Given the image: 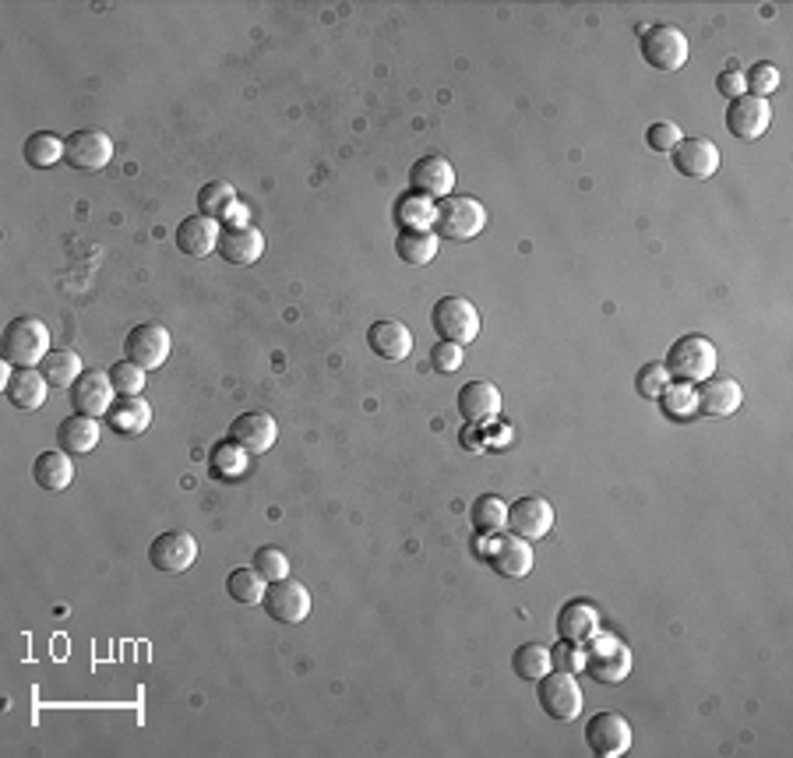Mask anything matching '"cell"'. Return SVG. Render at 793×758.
<instances>
[{"label": "cell", "mask_w": 793, "mask_h": 758, "mask_svg": "<svg viewBox=\"0 0 793 758\" xmlns=\"http://www.w3.org/2000/svg\"><path fill=\"white\" fill-rule=\"evenodd\" d=\"M0 350H4V363H11V368H36L50 353V328L39 318H28V314L14 318L4 325Z\"/></svg>", "instance_id": "6da1fadb"}, {"label": "cell", "mask_w": 793, "mask_h": 758, "mask_svg": "<svg viewBox=\"0 0 793 758\" xmlns=\"http://www.w3.org/2000/svg\"><path fill=\"white\" fill-rule=\"evenodd\" d=\"M663 368L670 371V377H677V382L702 385L712 377V371H716V346H712L705 336H685L670 346Z\"/></svg>", "instance_id": "7a4b0ae2"}, {"label": "cell", "mask_w": 793, "mask_h": 758, "mask_svg": "<svg viewBox=\"0 0 793 758\" xmlns=\"http://www.w3.org/2000/svg\"><path fill=\"white\" fill-rule=\"evenodd\" d=\"M585 645V670H590L593 681L599 685H621L631 674V650L614 635H596Z\"/></svg>", "instance_id": "3957f363"}, {"label": "cell", "mask_w": 793, "mask_h": 758, "mask_svg": "<svg viewBox=\"0 0 793 758\" xmlns=\"http://www.w3.org/2000/svg\"><path fill=\"white\" fill-rule=\"evenodd\" d=\"M434 226L441 236H448V241H473V236H480L487 226V209L469 195H448L438 205Z\"/></svg>", "instance_id": "277c9868"}, {"label": "cell", "mask_w": 793, "mask_h": 758, "mask_svg": "<svg viewBox=\"0 0 793 758\" xmlns=\"http://www.w3.org/2000/svg\"><path fill=\"white\" fill-rule=\"evenodd\" d=\"M431 328L441 336V342L466 346L480 336V311L466 296H441L431 311Z\"/></svg>", "instance_id": "5b68a950"}, {"label": "cell", "mask_w": 793, "mask_h": 758, "mask_svg": "<svg viewBox=\"0 0 793 758\" xmlns=\"http://www.w3.org/2000/svg\"><path fill=\"white\" fill-rule=\"evenodd\" d=\"M536 699H539V709H544L550 720L571 723L582 713V688L575 681V674H568V670H550L547 677H539Z\"/></svg>", "instance_id": "8992f818"}, {"label": "cell", "mask_w": 793, "mask_h": 758, "mask_svg": "<svg viewBox=\"0 0 793 758\" xmlns=\"http://www.w3.org/2000/svg\"><path fill=\"white\" fill-rule=\"evenodd\" d=\"M170 353H173V336H170V328L159 322L135 325L124 339V360L138 363L141 371L163 368Z\"/></svg>", "instance_id": "52a82bcc"}, {"label": "cell", "mask_w": 793, "mask_h": 758, "mask_svg": "<svg viewBox=\"0 0 793 758\" xmlns=\"http://www.w3.org/2000/svg\"><path fill=\"white\" fill-rule=\"evenodd\" d=\"M642 60L653 71L674 74L688 65V36L674 25H656L642 36Z\"/></svg>", "instance_id": "ba28073f"}, {"label": "cell", "mask_w": 793, "mask_h": 758, "mask_svg": "<svg viewBox=\"0 0 793 758\" xmlns=\"http://www.w3.org/2000/svg\"><path fill=\"white\" fill-rule=\"evenodd\" d=\"M311 607H314V599H311L304 582H296V579L268 582L265 610H268V618H272V621H279V625H300V621H307Z\"/></svg>", "instance_id": "9c48e42d"}, {"label": "cell", "mask_w": 793, "mask_h": 758, "mask_svg": "<svg viewBox=\"0 0 793 758\" xmlns=\"http://www.w3.org/2000/svg\"><path fill=\"white\" fill-rule=\"evenodd\" d=\"M109 160H114V138L100 128H89V131H74L63 138V163L71 170H103Z\"/></svg>", "instance_id": "30bf717a"}, {"label": "cell", "mask_w": 793, "mask_h": 758, "mask_svg": "<svg viewBox=\"0 0 793 758\" xmlns=\"http://www.w3.org/2000/svg\"><path fill=\"white\" fill-rule=\"evenodd\" d=\"M195 558H198V540L184 529L159 533L149 547V561H152L155 572H163V575L187 572V568L195 564Z\"/></svg>", "instance_id": "8fae6325"}, {"label": "cell", "mask_w": 793, "mask_h": 758, "mask_svg": "<svg viewBox=\"0 0 793 758\" xmlns=\"http://www.w3.org/2000/svg\"><path fill=\"white\" fill-rule=\"evenodd\" d=\"M585 745L599 758H621L631 748V726L621 713H596L585 723Z\"/></svg>", "instance_id": "7c38bea8"}, {"label": "cell", "mask_w": 793, "mask_h": 758, "mask_svg": "<svg viewBox=\"0 0 793 758\" xmlns=\"http://www.w3.org/2000/svg\"><path fill=\"white\" fill-rule=\"evenodd\" d=\"M769 124H772V106L769 100H758V96H737V100H730L726 106V131L734 135V138H744V141H755L769 131Z\"/></svg>", "instance_id": "4fadbf2b"}, {"label": "cell", "mask_w": 793, "mask_h": 758, "mask_svg": "<svg viewBox=\"0 0 793 758\" xmlns=\"http://www.w3.org/2000/svg\"><path fill=\"white\" fill-rule=\"evenodd\" d=\"M508 529L522 540H539V536H547L550 526H553V504L539 494H526L512 501V509H508Z\"/></svg>", "instance_id": "5bb4252c"}, {"label": "cell", "mask_w": 793, "mask_h": 758, "mask_svg": "<svg viewBox=\"0 0 793 758\" xmlns=\"http://www.w3.org/2000/svg\"><path fill=\"white\" fill-rule=\"evenodd\" d=\"M670 163L680 177H691V180H709L712 173L720 170V149L712 145L709 138H680L674 152H670Z\"/></svg>", "instance_id": "9a60e30c"}, {"label": "cell", "mask_w": 793, "mask_h": 758, "mask_svg": "<svg viewBox=\"0 0 793 758\" xmlns=\"http://www.w3.org/2000/svg\"><path fill=\"white\" fill-rule=\"evenodd\" d=\"M117 388L109 382V371H85L71 385V406L85 417H106L114 409Z\"/></svg>", "instance_id": "2e32d148"}, {"label": "cell", "mask_w": 793, "mask_h": 758, "mask_svg": "<svg viewBox=\"0 0 793 758\" xmlns=\"http://www.w3.org/2000/svg\"><path fill=\"white\" fill-rule=\"evenodd\" d=\"M409 184L417 195L427 198H448L455 191V166L444 155H420L409 170Z\"/></svg>", "instance_id": "e0dca14e"}, {"label": "cell", "mask_w": 793, "mask_h": 758, "mask_svg": "<svg viewBox=\"0 0 793 758\" xmlns=\"http://www.w3.org/2000/svg\"><path fill=\"white\" fill-rule=\"evenodd\" d=\"M276 438H279V423L268 413H261V409L258 413H241L230 423V441L247 455H265L276 445Z\"/></svg>", "instance_id": "ac0fdd59"}, {"label": "cell", "mask_w": 793, "mask_h": 758, "mask_svg": "<svg viewBox=\"0 0 793 758\" xmlns=\"http://www.w3.org/2000/svg\"><path fill=\"white\" fill-rule=\"evenodd\" d=\"M46 392H50V382L43 377V371H36V368L4 371V396L14 409L36 413V409H43V403H46Z\"/></svg>", "instance_id": "d6986e66"}, {"label": "cell", "mask_w": 793, "mask_h": 758, "mask_svg": "<svg viewBox=\"0 0 793 758\" xmlns=\"http://www.w3.org/2000/svg\"><path fill=\"white\" fill-rule=\"evenodd\" d=\"M744 403V392L734 377H709L695 388V409L705 417H734Z\"/></svg>", "instance_id": "ffe728a7"}, {"label": "cell", "mask_w": 793, "mask_h": 758, "mask_svg": "<svg viewBox=\"0 0 793 758\" xmlns=\"http://www.w3.org/2000/svg\"><path fill=\"white\" fill-rule=\"evenodd\" d=\"M487 561L490 568L501 575V579H526L533 572V547L529 540H522V536H501V540L487 550Z\"/></svg>", "instance_id": "44dd1931"}, {"label": "cell", "mask_w": 793, "mask_h": 758, "mask_svg": "<svg viewBox=\"0 0 793 758\" xmlns=\"http://www.w3.org/2000/svg\"><path fill=\"white\" fill-rule=\"evenodd\" d=\"M219 219H209V215H187L180 219V226L177 233H173V241H177V247L184 250L187 258H205V255H212V250L219 247Z\"/></svg>", "instance_id": "7402d4cb"}, {"label": "cell", "mask_w": 793, "mask_h": 758, "mask_svg": "<svg viewBox=\"0 0 793 758\" xmlns=\"http://www.w3.org/2000/svg\"><path fill=\"white\" fill-rule=\"evenodd\" d=\"M215 250L222 255V261H230V265H254L265 250V236L254 226H230V230H222Z\"/></svg>", "instance_id": "603a6c76"}, {"label": "cell", "mask_w": 793, "mask_h": 758, "mask_svg": "<svg viewBox=\"0 0 793 758\" xmlns=\"http://www.w3.org/2000/svg\"><path fill=\"white\" fill-rule=\"evenodd\" d=\"M368 346L381 360H406L412 353V331L403 322H392V318L374 322L368 331Z\"/></svg>", "instance_id": "cb8c5ba5"}, {"label": "cell", "mask_w": 793, "mask_h": 758, "mask_svg": "<svg viewBox=\"0 0 793 758\" xmlns=\"http://www.w3.org/2000/svg\"><path fill=\"white\" fill-rule=\"evenodd\" d=\"M501 409V392L494 382H469L458 392V413L469 423H487L494 420Z\"/></svg>", "instance_id": "d4e9b609"}, {"label": "cell", "mask_w": 793, "mask_h": 758, "mask_svg": "<svg viewBox=\"0 0 793 758\" xmlns=\"http://www.w3.org/2000/svg\"><path fill=\"white\" fill-rule=\"evenodd\" d=\"M32 480H36L39 491L46 494H60L68 491L74 480V466L68 459V452H39L36 463H32Z\"/></svg>", "instance_id": "484cf974"}, {"label": "cell", "mask_w": 793, "mask_h": 758, "mask_svg": "<svg viewBox=\"0 0 793 758\" xmlns=\"http://www.w3.org/2000/svg\"><path fill=\"white\" fill-rule=\"evenodd\" d=\"M106 423L114 428V434L120 438H138L149 431L152 423V406L141 396H120L114 403V409L106 413Z\"/></svg>", "instance_id": "4316f807"}, {"label": "cell", "mask_w": 793, "mask_h": 758, "mask_svg": "<svg viewBox=\"0 0 793 758\" xmlns=\"http://www.w3.org/2000/svg\"><path fill=\"white\" fill-rule=\"evenodd\" d=\"M599 631V610L585 599H575V604H564L558 614V635L564 642H590Z\"/></svg>", "instance_id": "83f0119b"}, {"label": "cell", "mask_w": 793, "mask_h": 758, "mask_svg": "<svg viewBox=\"0 0 793 758\" xmlns=\"http://www.w3.org/2000/svg\"><path fill=\"white\" fill-rule=\"evenodd\" d=\"M57 445L68 455H89L95 445H100V423H95V417H85V413H74L68 420H60Z\"/></svg>", "instance_id": "f1b7e54d"}, {"label": "cell", "mask_w": 793, "mask_h": 758, "mask_svg": "<svg viewBox=\"0 0 793 758\" xmlns=\"http://www.w3.org/2000/svg\"><path fill=\"white\" fill-rule=\"evenodd\" d=\"M395 255L412 268L431 265L438 258V236L431 230H403L399 241H395Z\"/></svg>", "instance_id": "f546056e"}, {"label": "cell", "mask_w": 793, "mask_h": 758, "mask_svg": "<svg viewBox=\"0 0 793 758\" xmlns=\"http://www.w3.org/2000/svg\"><path fill=\"white\" fill-rule=\"evenodd\" d=\"M434 219H438V205L434 198H427V195H406L395 201V223H399L403 230H431L434 226Z\"/></svg>", "instance_id": "4dcf8cb0"}, {"label": "cell", "mask_w": 793, "mask_h": 758, "mask_svg": "<svg viewBox=\"0 0 793 758\" xmlns=\"http://www.w3.org/2000/svg\"><path fill=\"white\" fill-rule=\"evenodd\" d=\"M39 371H43L46 382L57 385V388H71L78 377L85 374L82 371V357H78L74 350H50V353L43 357Z\"/></svg>", "instance_id": "1f68e13d"}, {"label": "cell", "mask_w": 793, "mask_h": 758, "mask_svg": "<svg viewBox=\"0 0 793 758\" xmlns=\"http://www.w3.org/2000/svg\"><path fill=\"white\" fill-rule=\"evenodd\" d=\"M226 593L241 607H258V604H265L268 582L254 572V568H233L230 579H226Z\"/></svg>", "instance_id": "d6a6232c"}, {"label": "cell", "mask_w": 793, "mask_h": 758, "mask_svg": "<svg viewBox=\"0 0 793 758\" xmlns=\"http://www.w3.org/2000/svg\"><path fill=\"white\" fill-rule=\"evenodd\" d=\"M512 670L522 677V681H539V677H547L553 670V663H550V650L547 645H539V642H526V645H518V650L512 653Z\"/></svg>", "instance_id": "836d02e7"}, {"label": "cell", "mask_w": 793, "mask_h": 758, "mask_svg": "<svg viewBox=\"0 0 793 758\" xmlns=\"http://www.w3.org/2000/svg\"><path fill=\"white\" fill-rule=\"evenodd\" d=\"M473 526L476 533H498L508 523V501L498 494H483L473 501Z\"/></svg>", "instance_id": "e575fe53"}, {"label": "cell", "mask_w": 793, "mask_h": 758, "mask_svg": "<svg viewBox=\"0 0 793 758\" xmlns=\"http://www.w3.org/2000/svg\"><path fill=\"white\" fill-rule=\"evenodd\" d=\"M233 205H236V191H233V184H226V180H212V184H205L198 191V212L209 215V219H222L233 209Z\"/></svg>", "instance_id": "d590c367"}, {"label": "cell", "mask_w": 793, "mask_h": 758, "mask_svg": "<svg viewBox=\"0 0 793 758\" xmlns=\"http://www.w3.org/2000/svg\"><path fill=\"white\" fill-rule=\"evenodd\" d=\"M63 160V141L50 131H36L25 141V163L28 166H54Z\"/></svg>", "instance_id": "8d00e7d4"}, {"label": "cell", "mask_w": 793, "mask_h": 758, "mask_svg": "<svg viewBox=\"0 0 793 758\" xmlns=\"http://www.w3.org/2000/svg\"><path fill=\"white\" fill-rule=\"evenodd\" d=\"M244 466H247V452H244V448H236L230 438L222 441V445H215V452H212V473H215L219 480L241 477Z\"/></svg>", "instance_id": "74e56055"}, {"label": "cell", "mask_w": 793, "mask_h": 758, "mask_svg": "<svg viewBox=\"0 0 793 758\" xmlns=\"http://www.w3.org/2000/svg\"><path fill=\"white\" fill-rule=\"evenodd\" d=\"M660 403H663V413L670 417V420H685V417L698 413V409H695V388L685 385V382L666 385V392L660 396Z\"/></svg>", "instance_id": "f35d334b"}, {"label": "cell", "mask_w": 793, "mask_h": 758, "mask_svg": "<svg viewBox=\"0 0 793 758\" xmlns=\"http://www.w3.org/2000/svg\"><path fill=\"white\" fill-rule=\"evenodd\" d=\"M109 382H114L117 396H141V392H145V371L131 360H117L114 368H109Z\"/></svg>", "instance_id": "ab89813d"}, {"label": "cell", "mask_w": 793, "mask_h": 758, "mask_svg": "<svg viewBox=\"0 0 793 758\" xmlns=\"http://www.w3.org/2000/svg\"><path fill=\"white\" fill-rule=\"evenodd\" d=\"M254 572H258L265 582L290 579V558H285V550H279V547H261V550H254Z\"/></svg>", "instance_id": "60d3db41"}, {"label": "cell", "mask_w": 793, "mask_h": 758, "mask_svg": "<svg viewBox=\"0 0 793 758\" xmlns=\"http://www.w3.org/2000/svg\"><path fill=\"white\" fill-rule=\"evenodd\" d=\"M744 89H751L748 96H758V100H769L775 89H780V68L775 65H755L748 74H744Z\"/></svg>", "instance_id": "b9f144b4"}, {"label": "cell", "mask_w": 793, "mask_h": 758, "mask_svg": "<svg viewBox=\"0 0 793 758\" xmlns=\"http://www.w3.org/2000/svg\"><path fill=\"white\" fill-rule=\"evenodd\" d=\"M670 382H674V377H670V371L663 368V363H645V368L639 371V377H634V388H639L642 399H660Z\"/></svg>", "instance_id": "7bdbcfd3"}, {"label": "cell", "mask_w": 793, "mask_h": 758, "mask_svg": "<svg viewBox=\"0 0 793 758\" xmlns=\"http://www.w3.org/2000/svg\"><path fill=\"white\" fill-rule=\"evenodd\" d=\"M463 360H466V350L458 342H438L431 350V368L438 374H455L463 368Z\"/></svg>", "instance_id": "ee69618b"}, {"label": "cell", "mask_w": 793, "mask_h": 758, "mask_svg": "<svg viewBox=\"0 0 793 758\" xmlns=\"http://www.w3.org/2000/svg\"><path fill=\"white\" fill-rule=\"evenodd\" d=\"M550 663H553V670H568V674H575V670H585V650L579 642H564L558 650H550Z\"/></svg>", "instance_id": "f6af8a7d"}, {"label": "cell", "mask_w": 793, "mask_h": 758, "mask_svg": "<svg viewBox=\"0 0 793 758\" xmlns=\"http://www.w3.org/2000/svg\"><path fill=\"white\" fill-rule=\"evenodd\" d=\"M645 141H649V149H656V152H674V145L680 141V128L670 120H656L653 128L645 131Z\"/></svg>", "instance_id": "bcb514c9"}, {"label": "cell", "mask_w": 793, "mask_h": 758, "mask_svg": "<svg viewBox=\"0 0 793 758\" xmlns=\"http://www.w3.org/2000/svg\"><path fill=\"white\" fill-rule=\"evenodd\" d=\"M716 89L723 92L726 100L744 96V74H740V71H723V74L716 78Z\"/></svg>", "instance_id": "7dc6e473"}, {"label": "cell", "mask_w": 793, "mask_h": 758, "mask_svg": "<svg viewBox=\"0 0 793 758\" xmlns=\"http://www.w3.org/2000/svg\"><path fill=\"white\" fill-rule=\"evenodd\" d=\"M222 219H226L230 226H247V209H244V205H233V209Z\"/></svg>", "instance_id": "c3c4849f"}]
</instances>
